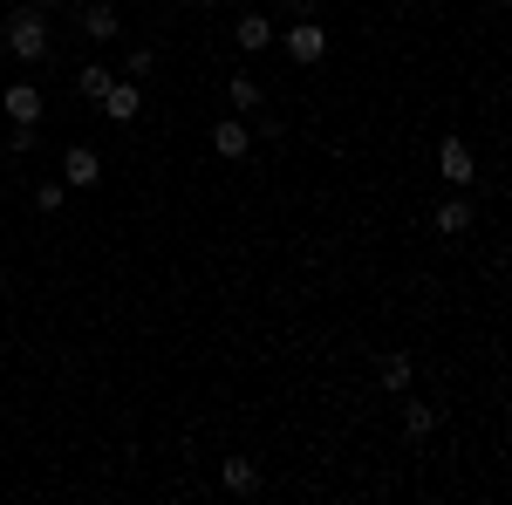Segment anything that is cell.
Wrapping results in <instances>:
<instances>
[{"label": "cell", "mask_w": 512, "mask_h": 505, "mask_svg": "<svg viewBox=\"0 0 512 505\" xmlns=\"http://www.w3.org/2000/svg\"><path fill=\"white\" fill-rule=\"evenodd\" d=\"M76 28H82L89 41H117V35H123L117 0H82V7H76Z\"/></svg>", "instance_id": "cell-5"}, {"label": "cell", "mask_w": 512, "mask_h": 505, "mask_svg": "<svg viewBox=\"0 0 512 505\" xmlns=\"http://www.w3.org/2000/svg\"><path fill=\"white\" fill-rule=\"evenodd\" d=\"M0 157H7V151H0Z\"/></svg>", "instance_id": "cell-25"}, {"label": "cell", "mask_w": 512, "mask_h": 505, "mask_svg": "<svg viewBox=\"0 0 512 505\" xmlns=\"http://www.w3.org/2000/svg\"><path fill=\"white\" fill-rule=\"evenodd\" d=\"M110 82H117L110 62H82V69H76V96H82V103H103V89H110Z\"/></svg>", "instance_id": "cell-13"}, {"label": "cell", "mask_w": 512, "mask_h": 505, "mask_svg": "<svg viewBox=\"0 0 512 505\" xmlns=\"http://www.w3.org/2000/svg\"><path fill=\"white\" fill-rule=\"evenodd\" d=\"M41 14H48V7H35V0H21V7L7 14L0 41H7L14 62H48V21H41Z\"/></svg>", "instance_id": "cell-1"}, {"label": "cell", "mask_w": 512, "mask_h": 505, "mask_svg": "<svg viewBox=\"0 0 512 505\" xmlns=\"http://www.w3.org/2000/svg\"><path fill=\"white\" fill-rule=\"evenodd\" d=\"M0 253H7V239H0Z\"/></svg>", "instance_id": "cell-24"}, {"label": "cell", "mask_w": 512, "mask_h": 505, "mask_svg": "<svg viewBox=\"0 0 512 505\" xmlns=\"http://www.w3.org/2000/svg\"><path fill=\"white\" fill-rule=\"evenodd\" d=\"M41 144V123H7V137H0V151L7 157H28Z\"/></svg>", "instance_id": "cell-16"}, {"label": "cell", "mask_w": 512, "mask_h": 505, "mask_svg": "<svg viewBox=\"0 0 512 505\" xmlns=\"http://www.w3.org/2000/svg\"><path fill=\"white\" fill-rule=\"evenodd\" d=\"M35 7H62V0H35Z\"/></svg>", "instance_id": "cell-21"}, {"label": "cell", "mask_w": 512, "mask_h": 505, "mask_svg": "<svg viewBox=\"0 0 512 505\" xmlns=\"http://www.w3.org/2000/svg\"><path fill=\"white\" fill-rule=\"evenodd\" d=\"M226 103H233V117H260V110H267L260 76H233V82H226Z\"/></svg>", "instance_id": "cell-10"}, {"label": "cell", "mask_w": 512, "mask_h": 505, "mask_svg": "<svg viewBox=\"0 0 512 505\" xmlns=\"http://www.w3.org/2000/svg\"><path fill=\"white\" fill-rule=\"evenodd\" d=\"M62 185H69V192H89V185H103V157L89 151V144H69V151H62Z\"/></svg>", "instance_id": "cell-7"}, {"label": "cell", "mask_w": 512, "mask_h": 505, "mask_svg": "<svg viewBox=\"0 0 512 505\" xmlns=\"http://www.w3.org/2000/svg\"><path fill=\"white\" fill-rule=\"evenodd\" d=\"M110 123H137L144 117V82H130V76H117L110 89H103V103H96Z\"/></svg>", "instance_id": "cell-4"}, {"label": "cell", "mask_w": 512, "mask_h": 505, "mask_svg": "<svg viewBox=\"0 0 512 505\" xmlns=\"http://www.w3.org/2000/svg\"><path fill=\"white\" fill-rule=\"evenodd\" d=\"M472 219H478L472 192H451L444 205H437V233H444V239H465V233H472Z\"/></svg>", "instance_id": "cell-9"}, {"label": "cell", "mask_w": 512, "mask_h": 505, "mask_svg": "<svg viewBox=\"0 0 512 505\" xmlns=\"http://www.w3.org/2000/svg\"><path fill=\"white\" fill-rule=\"evenodd\" d=\"M492 7H506V0H492Z\"/></svg>", "instance_id": "cell-23"}, {"label": "cell", "mask_w": 512, "mask_h": 505, "mask_svg": "<svg viewBox=\"0 0 512 505\" xmlns=\"http://www.w3.org/2000/svg\"><path fill=\"white\" fill-rule=\"evenodd\" d=\"M0 205H7V185H0Z\"/></svg>", "instance_id": "cell-22"}, {"label": "cell", "mask_w": 512, "mask_h": 505, "mask_svg": "<svg viewBox=\"0 0 512 505\" xmlns=\"http://www.w3.org/2000/svg\"><path fill=\"white\" fill-rule=\"evenodd\" d=\"M437 178H444L451 192H472L478 157H472V144H465V137H444V144H437Z\"/></svg>", "instance_id": "cell-3"}, {"label": "cell", "mask_w": 512, "mask_h": 505, "mask_svg": "<svg viewBox=\"0 0 512 505\" xmlns=\"http://www.w3.org/2000/svg\"><path fill=\"white\" fill-rule=\"evenodd\" d=\"M0 110H7V123H41L48 117V96H41V82H7Z\"/></svg>", "instance_id": "cell-6"}, {"label": "cell", "mask_w": 512, "mask_h": 505, "mask_svg": "<svg viewBox=\"0 0 512 505\" xmlns=\"http://www.w3.org/2000/svg\"><path fill=\"white\" fill-rule=\"evenodd\" d=\"M185 7H198V14H212V7H219V0H185Z\"/></svg>", "instance_id": "cell-20"}, {"label": "cell", "mask_w": 512, "mask_h": 505, "mask_svg": "<svg viewBox=\"0 0 512 505\" xmlns=\"http://www.w3.org/2000/svg\"><path fill=\"white\" fill-rule=\"evenodd\" d=\"M274 41L287 48V62H294V69H321V62H328V28H321L315 14H308V21L274 28Z\"/></svg>", "instance_id": "cell-2"}, {"label": "cell", "mask_w": 512, "mask_h": 505, "mask_svg": "<svg viewBox=\"0 0 512 505\" xmlns=\"http://www.w3.org/2000/svg\"><path fill=\"white\" fill-rule=\"evenodd\" d=\"M233 41L246 48V55H260V48H274V21H267V14H239V21H233Z\"/></svg>", "instance_id": "cell-12"}, {"label": "cell", "mask_w": 512, "mask_h": 505, "mask_svg": "<svg viewBox=\"0 0 512 505\" xmlns=\"http://www.w3.org/2000/svg\"><path fill=\"white\" fill-rule=\"evenodd\" d=\"M219 485L246 499V492H260V465H253V458H226V465H219Z\"/></svg>", "instance_id": "cell-14"}, {"label": "cell", "mask_w": 512, "mask_h": 505, "mask_svg": "<svg viewBox=\"0 0 512 505\" xmlns=\"http://www.w3.org/2000/svg\"><path fill=\"white\" fill-rule=\"evenodd\" d=\"M410 376H417V362H410V355H403V349L376 355V383L390 389V396H403V389H410Z\"/></svg>", "instance_id": "cell-11"}, {"label": "cell", "mask_w": 512, "mask_h": 505, "mask_svg": "<svg viewBox=\"0 0 512 505\" xmlns=\"http://www.w3.org/2000/svg\"><path fill=\"white\" fill-rule=\"evenodd\" d=\"M62 198H69L62 178H55V185H35V212H62Z\"/></svg>", "instance_id": "cell-18"}, {"label": "cell", "mask_w": 512, "mask_h": 505, "mask_svg": "<svg viewBox=\"0 0 512 505\" xmlns=\"http://www.w3.org/2000/svg\"><path fill=\"white\" fill-rule=\"evenodd\" d=\"M212 151L219 157H246L253 151V117H219L212 123Z\"/></svg>", "instance_id": "cell-8"}, {"label": "cell", "mask_w": 512, "mask_h": 505, "mask_svg": "<svg viewBox=\"0 0 512 505\" xmlns=\"http://www.w3.org/2000/svg\"><path fill=\"white\" fill-rule=\"evenodd\" d=\"M151 69H158V55H151V48H144V41H137V48H123L117 76H130V82H144V76H151Z\"/></svg>", "instance_id": "cell-17"}, {"label": "cell", "mask_w": 512, "mask_h": 505, "mask_svg": "<svg viewBox=\"0 0 512 505\" xmlns=\"http://www.w3.org/2000/svg\"><path fill=\"white\" fill-rule=\"evenodd\" d=\"M403 396H410V389H403ZM431 430H437V410H431V403H417V396H410V403H403V437H410V444H424Z\"/></svg>", "instance_id": "cell-15"}, {"label": "cell", "mask_w": 512, "mask_h": 505, "mask_svg": "<svg viewBox=\"0 0 512 505\" xmlns=\"http://www.w3.org/2000/svg\"><path fill=\"white\" fill-rule=\"evenodd\" d=\"M315 7H321V0H280V14H287V21H308Z\"/></svg>", "instance_id": "cell-19"}]
</instances>
